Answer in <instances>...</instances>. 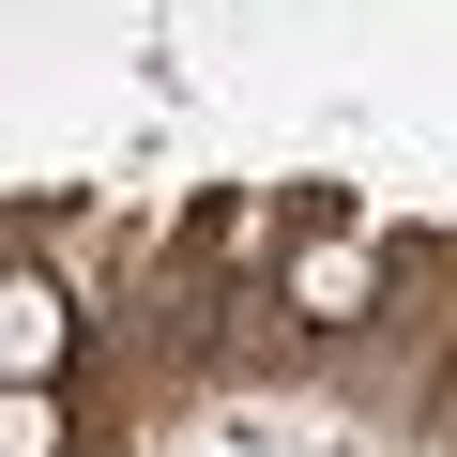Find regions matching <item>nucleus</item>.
Listing matches in <instances>:
<instances>
[{"instance_id":"nucleus-1","label":"nucleus","mask_w":457,"mask_h":457,"mask_svg":"<svg viewBox=\"0 0 457 457\" xmlns=\"http://www.w3.org/2000/svg\"><path fill=\"white\" fill-rule=\"evenodd\" d=\"M0 366H16V396H46V366H62V290L46 275L0 290Z\"/></svg>"},{"instance_id":"nucleus-2","label":"nucleus","mask_w":457,"mask_h":457,"mask_svg":"<svg viewBox=\"0 0 457 457\" xmlns=\"http://www.w3.org/2000/svg\"><path fill=\"white\" fill-rule=\"evenodd\" d=\"M305 305H320V320H351V305H366V260H351V245H320V260H305Z\"/></svg>"},{"instance_id":"nucleus-3","label":"nucleus","mask_w":457,"mask_h":457,"mask_svg":"<svg viewBox=\"0 0 457 457\" xmlns=\"http://www.w3.org/2000/svg\"><path fill=\"white\" fill-rule=\"evenodd\" d=\"M46 442H62V411H46V396H16V411H0V457H46Z\"/></svg>"}]
</instances>
